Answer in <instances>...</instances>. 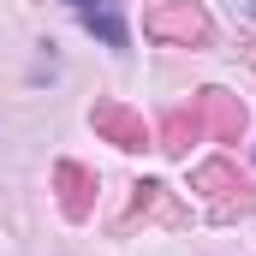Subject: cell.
I'll list each match as a JSON object with an SVG mask.
<instances>
[{"label":"cell","instance_id":"obj_4","mask_svg":"<svg viewBox=\"0 0 256 256\" xmlns=\"http://www.w3.org/2000/svg\"><path fill=\"white\" fill-rule=\"evenodd\" d=\"M72 6H78V12H90V6H102V0H72Z\"/></svg>","mask_w":256,"mask_h":256},{"label":"cell","instance_id":"obj_2","mask_svg":"<svg viewBox=\"0 0 256 256\" xmlns=\"http://www.w3.org/2000/svg\"><path fill=\"white\" fill-rule=\"evenodd\" d=\"M96 126L108 131V137H114L120 149H143V143H149V131L137 126V120H131L126 108H96Z\"/></svg>","mask_w":256,"mask_h":256},{"label":"cell","instance_id":"obj_1","mask_svg":"<svg viewBox=\"0 0 256 256\" xmlns=\"http://www.w3.org/2000/svg\"><path fill=\"white\" fill-rule=\"evenodd\" d=\"M149 36H179V42H208V18L196 6H167L149 12Z\"/></svg>","mask_w":256,"mask_h":256},{"label":"cell","instance_id":"obj_3","mask_svg":"<svg viewBox=\"0 0 256 256\" xmlns=\"http://www.w3.org/2000/svg\"><path fill=\"white\" fill-rule=\"evenodd\" d=\"M108 48H126V24H120V12H114V0H102V6H90V12H78Z\"/></svg>","mask_w":256,"mask_h":256}]
</instances>
